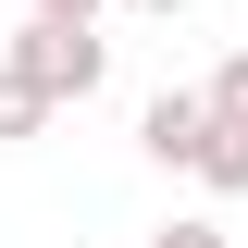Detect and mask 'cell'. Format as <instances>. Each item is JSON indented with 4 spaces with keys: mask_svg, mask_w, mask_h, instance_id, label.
I'll use <instances>...</instances> for the list:
<instances>
[{
    "mask_svg": "<svg viewBox=\"0 0 248 248\" xmlns=\"http://www.w3.org/2000/svg\"><path fill=\"white\" fill-rule=\"evenodd\" d=\"M13 62L37 75V99H99V75H112V37L99 25H75V13H25V37H13Z\"/></svg>",
    "mask_w": 248,
    "mask_h": 248,
    "instance_id": "obj_1",
    "label": "cell"
},
{
    "mask_svg": "<svg viewBox=\"0 0 248 248\" xmlns=\"http://www.w3.org/2000/svg\"><path fill=\"white\" fill-rule=\"evenodd\" d=\"M199 137H211V99H199V87H161L149 112H137V149H149L161 174H186V161H199Z\"/></svg>",
    "mask_w": 248,
    "mask_h": 248,
    "instance_id": "obj_2",
    "label": "cell"
},
{
    "mask_svg": "<svg viewBox=\"0 0 248 248\" xmlns=\"http://www.w3.org/2000/svg\"><path fill=\"white\" fill-rule=\"evenodd\" d=\"M186 174L211 186V199H248V124H223V112H211V137H199V161H186Z\"/></svg>",
    "mask_w": 248,
    "mask_h": 248,
    "instance_id": "obj_3",
    "label": "cell"
},
{
    "mask_svg": "<svg viewBox=\"0 0 248 248\" xmlns=\"http://www.w3.org/2000/svg\"><path fill=\"white\" fill-rule=\"evenodd\" d=\"M37 124H50V99H37V75H25V62H0V149H25Z\"/></svg>",
    "mask_w": 248,
    "mask_h": 248,
    "instance_id": "obj_4",
    "label": "cell"
},
{
    "mask_svg": "<svg viewBox=\"0 0 248 248\" xmlns=\"http://www.w3.org/2000/svg\"><path fill=\"white\" fill-rule=\"evenodd\" d=\"M199 99H211L223 124H248V50H223V62H211V87H199Z\"/></svg>",
    "mask_w": 248,
    "mask_h": 248,
    "instance_id": "obj_5",
    "label": "cell"
},
{
    "mask_svg": "<svg viewBox=\"0 0 248 248\" xmlns=\"http://www.w3.org/2000/svg\"><path fill=\"white\" fill-rule=\"evenodd\" d=\"M149 248H236V236H223V223H211V211H186V223H161V236H149Z\"/></svg>",
    "mask_w": 248,
    "mask_h": 248,
    "instance_id": "obj_6",
    "label": "cell"
},
{
    "mask_svg": "<svg viewBox=\"0 0 248 248\" xmlns=\"http://www.w3.org/2000/svg\"><path fill=\"white\" fill-rule=\"evenodd\" d=\"M124 13H149V25H174V13H199V0H124Z\"/></svg>",
    "mask_w": 248,
    "mask_h": 248,
    "instance_id": "obj_7",
    "label": "cell"
},
{
    "mask_svg": "<svg viewBox=\"0 0 248 248\" xmlns=\"http://www.w3.org/2000/svg\"><path fill=\"white\" fill-rule=\"evenodd\" d=\"M25 13H75V25H99V0H25Z\"/></svg>",
    "mask_w": 248,
    "mask_h": 248,
    "instance_id": "obj_8",
    "label": "cell"
}]
</instances>
